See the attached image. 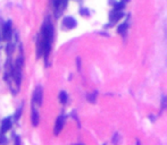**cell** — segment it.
Wrapping results in <instances>:
<instances>
[{"instance_id": "obj_1", "label": "cell", "mask_w": 167, "mask_h": 145, "mask_svg": "<svg viewBox=\"0 0 167 145\" xmlns=\"http://www.w3.org/2000/svg\"><path fill=\"white\" fill-rule=\"evenodd\" d=\"M53 23L50 22L49 18H47L42 24V29H41V39L44 42H50L53 43Z\"/></svg>"}, {"instance_id": "obj_2", "label": "cell", "mask_w": 167, "mask_h": 145, "mask_svg": "<svg viewBox=\"0 0 167 145\" xmlns=\"http://www.w3.org/2000/svg\"><path fill=\"white\" fill-rule=\"evenodd\" d=\"M42 86L38 85L35 87V90H34V93H33V103H36L38 106H41L42 104Z\"/></svg>"}, {"instance_id": "obj_3", "label": "cell", "mask_w": 167, "mask_h": 145, "mask_svg": "<svg viewBox=\"0 0 167 145\" xmlns=\"http://www.w3.org/2000/svg\"><path fill=\"white\" fill-rule=\"evenodd\" d=\"M63 27L66 29V30H72V29H75L76 25H77V22L74 17L72 16H67V17H64V20H63Z\"/></svg>"}, {"instance_id": "obj_4", "label": "cell", "mask_w": 167, "mask_h": 145, "mask_svg": "<svg viewBox=\"0 0 167 145\" xmlns=\"http://www.w3.org/2000/svg\"><path fill=\"white\" fill-rule=\"evenodd\" d=\"M2 39L3 40H10L12 39V22L8 20L3 24L2 26Z\"/></svg>"}, {"instance_id": "obj_5", "label": "cell", "mask_w": 167, "mask_h": 145, "mask_svg": "<svg viewBox=\"0 0 167 145\" xmlns=\"http://www.w3.org/2000/svg\"><path fill=\"white\" fill-rule=\"evenodd\" d=\"M64 125H65V117L64 116H59L58 118L56 119V122H55V130H53L55 135H58L59 133L62 132Z\"/></svg>"}, {"instance_id": "obj_6", "label": "cell", "mask_w": 167, "mask_h": 145, "mask_svg": "<svg viewBox=\"0 0 167 145\" xmlns=\"http://www.w3.org/2000/svg\"><path fill=\"white\" fill-rule=\"evenodd\" d=\"M12 119H10V117H7V118H5L1 121V126H0V133L1 134H5V133H7L8 130L10 129V127H12Z\"/></svg>"}, {"instance_id": "obj_7", "label": "cell", "mask_w": 167, "mask_h": 145, "mask_svg": "<svg viewBox=\"0 0 167 145\" xmlns=\"http://www.w3.org/2000/svg\"><path fill=\"white\" fill-rule=\"evenodd\" d=\"M124 16V13L123 11H118V10H113L110 14H109V18H110V24L116 23L117 20H119L122 17Z\"/></svg>"}, {"instance_id": "obj_8", "label": "cell", "mask_w": 167, "mask_h": 145, "mask_svg": "<svg viewBox=\"0 0 167 145\" xmlns=\"http://www.w3.org/2000/svg\"><path fill=\"white\" fill-rule=\"evenodd\" d=\"M39 121H40L39 112L36 111L35 107L33 106L32 107V125L34 126V127H38V125H39Z\"/></svg>"}, {"instance_id": "obj_9", "label": "cell", "mask_w": 167, "mask_h": 145, "mask_svg": "<svg viewBox=\"0 0 167 145\" xmlns=\"http://www.w3.org/2000/svg\"><path fill=\"white\" fill-rule=\"evenodd\" d=\"M43 55V44H42V40H41V36L38 37V42H36V57L40 58L42 57Z\"/></svg>"}, {"instance_id": "obj_10", "label": "cell", "mask_w": 167, "mask_h": 145, "mask_svg": "<svg viewBox=\"0 0 167 145\" xmlns=\"http://www.w3.org/2000/svg\"><path fill=\"white\" fill-rule=\"evenodd\" d=\"M128 20H126L125 23L121 24V25L117 27V33L118 34H124L125 32H126V30H128Z\"/></svg>"}, {"instance_id": "obj_11", "label": "cell", "mask_w": 167, "mask_h": 145, "mask_svg": "<svg viewBox=\"0 0 167 145\" xmlns=\"http://www.w3.org/2000/svg\"><path fill=\"white\" fill-rule=\"evenodd\" d=\"M67 100H68V95H67V93L65 91H62V92L59 93V101L62 104H65L67 103Z\"/></svg>"}, {"instance_id": "obj_12", "label": "cell", "mask_w": 167, "mask_h": 145, "mask_svg": "<svg viewBox=\"0 0 167 145\" xmlns=\"http://www.w3.org/2000/svg\"><path fill=\"white\" fill-rule=\"evenodd\" d=\"M125 8V3L124 2H116L114 5V9L113 10H118V11H122V10Z\"/></svg>"}, {"instance_id": "obj_13", "label": "cell", "mask_w": 167, "mask_h": 145, "mask_svg": "<svg viewBox=\"0 0 167 145\" xmlns=\"http://www.w3.org/2000/svg\"><path fill=\"white\" fill-rule=\"evenodd\" d=\"M95 99H97V91H95L93 93H91V94H89V95H88L89 102L95 103Z\"/></svg>"}, {"instance_id": "obj_14", "label": "cell", "mask_w": 167, "mask_h": 145, "mask_svg": "<svg viewBox=\"0 0 167 145\" xmlns=\"http://www.w3.org/2000/svg\"><path fill=\"white\" fill-rule=\"evenodd\" d=\"M7 144V138L5 134H1L0 133V145H6Z\"/></svg>"}, {"instance_id": "obj_15", "label": "cell", "mask_w": 167, "mask_h": 145, "mask_svg": "<svg viewBox=\"0 0 167 145\" xmlns=\"http://www.w3.org/2000/svg\"><path fill=\"white\" fill-rule=\"evenodd\" d=\"M118 141H119V136H118V134H115L114 137H113V144L117 145L118 144Z\"/></svg>"}, {"instance_id": "obj_16", "label": "cell", "mask_w": 167, "mask_h": 145, "mask_svg": "<svg viewBox=\"0 0 167 145\" xmlns=\"http://www.w3.org/2000/svg\"><path fill=\"white\" fill-rule=\"evenodd\" d=\"M22 107H23V106H21L20 108H18V110L16 111V113H15V120H18V118H20L21 112H22Z\"/></svg>"}, {"instance_id": "obj_17", "label": "cell", "mask_w": 167, "mask_h": 145, "mask_svg": "<svg viewBox=\"0 0 167 145\" xmlns=\"http://www.w3.org/2000/svg\"><path fill=\"white\" fill-rule=\"evenodd\" d=\"M80 14H81V15H83V16H88L89 11H88V9H86V8H82V9L80 10Z\"/></svg>"}, {"instance_id": "obj_18", "label": "cell", "mask_w": 167, "mask_h": 145, "mask_svg": "<svg viewBox=\"0 0 167 145\" xmlns=\"http://www.w3.org/2000/svg\"><path fill=\"white\" fill-rule=\"evenodd\" d=\"M161 103H163V109H166L167 108V98L165 96L164 99L161 100Z\"/></svg>"}, {"instance_id": "obj_19", "label": "cell", "mask_w": 167, "mask_h": 145, "mask_svg": "<svg viewBox=\"0 0 167 145\" xmlns=\"http://www.w3.org/2000/svg\"><path fill=\"white\" fill-rule=\"evenodd\" d=\"M20 144H21L20 137H18V136H16V137H15V144H14V145H20Z\"/></svg>"}, {"instance_id": "obj_20", "label": "cell", "mask_w": 167, "mask_h": 145, "mask_svg": "<svg viewBox=\"0 0 167 145\" xmlns=\"http://www.w3.org/2000/svg\"><path fill=\"white\" fill-rule=\"evenodd\" d=\"M121 1H122V2H128V1H130V0H121Z\"/></svg>"}, {"instance_id": "obj_21", "label": "cell", "mask_w": 167, "mask_h": 145, "mask_svg": "<svg viewBox=\"0 0 167 145\" xmlns=\"http://www.w3.org/2000/svg\"><path fill=\"white\" fill-rule=\"evenodd\" d=\"M79 145H82V144H79Z\"/></svg>"}]
</instances>
